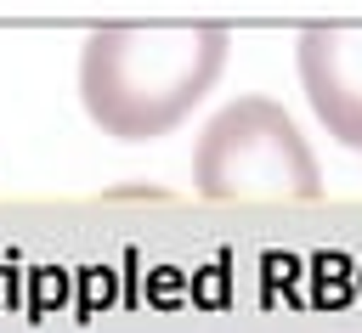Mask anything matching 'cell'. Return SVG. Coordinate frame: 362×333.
<instances>
[{"mask_svg": "<svg viewBox=\"0 0 362 333\" xmlns=\"http://www.w3.org/2000/svg\"><path fill=\"white\" fill-rule=\"evenodd\" d=\"M232 34L221 23H107L79 45V102L113 141L170 135L221 79Z\"/></svg>", "mask_w": 362, "mask_h": 333, "instance_id": "obj_1", "label": "cell"}, {"mask_svg": "<svg viewBox=\"0 0 362 333\" xmlns=\"http://www.w3.org/2000/svg\"><path fill=\"white\" fill-rule=\"evenodd\" d=\"M300 90L339 147L362 152V23H311L294 45Z\"/></svg>", "mask_w": 362, "mask_h": 333, "instance_id": "obj_3", "label": "cell"}, {"mask_svg": "<svg viewBox=\"0 0 362 333\" xmlns=\"http://www.w3.org/2000/svg\"><path fill=\"white\" fill-rule=\"evenodd\" d=\"M192 186L204 198H322V169L300 135V124L272 96L226 102L198 147H192Z\"/></svg>", "mask_w": 362, "mask_h": 333, "instance_id": "obj_2", "label": "cell"}]
</instances>
